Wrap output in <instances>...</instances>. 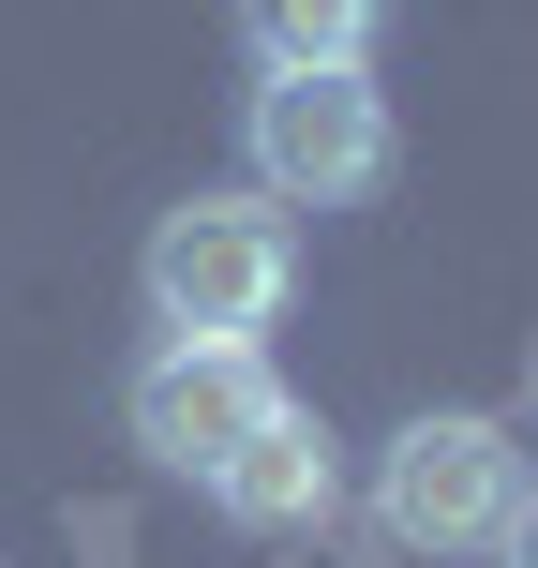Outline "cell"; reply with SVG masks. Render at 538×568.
<instances>
[{"label":"cell","instance_id":"6da1fadb","mask_svg":"<svg viewBox=\"0 0 538 568\" xmlns=\"http://www.w3.org/2000/svg\"><path fill=\"white\" fill-rule=\"evenodd\" d=\"M150 329L165 344H255L284 300H300V225H284L270 195H180L165 225H150Z\"/></svg>","mask_w":538,"mask_h":568},{"label":"cell","instance_id":"7a4b0ae2","mask_svg":"<svg viewBox=\"0 0 538 568\" xmlns=\"http://www.w3.org/2000/svg\"><path fill=\"white\" fill-rule=\"evenodd\" d=\"M240 165H255L270 210H359V195H389V165H404L389 90L374 75H270L255 105H240Z\"/></svg>","mask_w":538,"mask_h":568},{"label":"cell","instance_id":"3957f363","mask_svg":"<svg viewBox=\"0 0 538 568\" xmlns=\"http://www.w3.org/2000/svg\"><path fill=\"white\" fill-rule=\"evenodd\" d=\"M524 509V434L479 419V404H434V419L389 434V464H374V524H389L404 554H494Z\"/></svg>","mask_w":538,"mask_h":568},{"label":"cell","instance_id":"277c9868","mask_svg":"<svg viewBox=\"0 0 538 568\" xmlns=\"http://www.w3.org/2000/svg\"><path fill=\"white\" fill-rule=\"evenodd\" d=\"M270 404H284V389H270L255 344H150L135 389H120V419H135V449L165 464V479H210V464H225Z\"/></svg>","mask_w":538,"mask_h":568},{"label":"cell","instance_id":"5b68a950","mask_svg":"<svg viewBox=\"0 0 538 568\" xmlns=\"http://www.w3.org/2000/svg\"><path fill=\"white\" fill-rule=\"evenodd\" d=\"M195 494L240 524V539H300V524H329V494H344V449L314 434V404H270V419L240 434V449L210 464Z\"/></svg>","mask_w":538,"mask_h":568},{"label":"cell","instance_id":"8992f818","mask_svg":"<svg viewBox=\"0 0 538 568\" xmlns=\"http://www.w3.org/2000/svg\"><path fill=\"white\" fill-rule=\"evenodd\" d=\"M374 30H389V0H240L255 75H359Z\"/></svg>","mask_w":538,"mask_h":568},{"label":"cell","instance_id":"52a82bcc","mask_svg":"<svg viewBox=\"0 0 538 568\" xmlns=\"http://www.w3.org/2000/svg\"><path fill=\"white\" fill-rule=\"evenodd\" d=\"M494 568H538V479H524V509H509V539H494Z\"/></svg>","mask_w":538,"mask_h":568}]
</instances>
